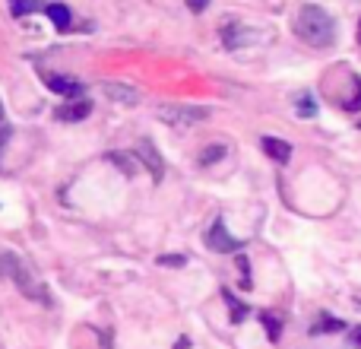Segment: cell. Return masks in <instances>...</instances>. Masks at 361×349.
<instances>
[{
	"label": "cell",
	"instance_id": "d6986e66",
	"mask_svg": "<svg viewBox=\"0 0 361 349\" xmlns=\"http://www.w3.org/2000/svg\"><path fill=\"white\" fill-rule=\"evenodd\" d=\"M222 295H225V302H228V305H231V321H235V324H238V321H241L244 314H247V305H241V302H235V295H228V292H222Z\"/></svg>",
	"mask_w": 361,
	"mask_h": 349
},
{
	"label": "cell",
	"instance_id": "30bf717a",
	"mask_svg": "<svg viewBox=\"0 0 361 349\" xmlns=\"http://www.w3.org/2000/svg\"><path fill=\"white\" fill-rule=\"evenodd\" d=\"M222 38L228 48H238V45H250L257 38V32H247L244 25H225L222 29Z\"/></svg>",
	"mask_w": 361,
	"mask_h": 349
},
{
	"label": "cell",
	"instance_id": "7c38bea8",
	"mask_svg": "<svg viewBox=\"0 0 361 349\" xmlns=\"http://www.w3.org/2000/svg\"><path fill=\"white\" fill-rule=\"evenodd\" d=\"M343 321L339 318H333V314H320L317 321L311 324V333H336V331H343Z\"/></svg>",
	"mask_w": 361,
	"mask_h": 349
},
{
	"label": "cell",
	"instance_id": "cb8c5ba5",
	"mask_svg": "<svg viewBox=\"0 0 361 349\" xmlns=\"http://www.w3.org/2000/svg\"><path fill=\"white\" fill-rule=\"evenodd\" d=\"M187 346H190V340H187V337H180V340H178V346H175V349H187Z\"/></svg>",
	"mask_w": 361,
	"mask_h": 349
},
{
	"label": "cell",
	"instance_id": "5bb4252c",
	"mask_svg": "<svg viewBox=\"0 0 361 349\" xmlns=\"http://www.w3.org/2000/svg\"><path fill=\"white\" fill-rule=\"evenodd\" d=\"M263 327H267V333H269V340H273V343H279V337H282V321L276 318V314H263Z\"/></svg>",
	"mask_w": 361,
	"mask_h": 349
},
{
	"label": "cell",
	"instance_id": "8fae6325",
	"mask_svg": "<svg viewBox=\"0 0 361 349\" xmlns=\"http://www.w3.org/2000/svg\"><path fill=\"white\" fill-rule=\"evenodd\" d=\"M44 13H48V19L54 23L57 32H67L70 23H73V13H70L63 4H48V6H44Z\"/></svg>",
	"mask_w": 361,
	"mask_h": 349
},
{
	"label": "cell",
	"instance_id": "8992f818",
	"mask_svg": "<svg viewBox=\"0 0 361 349\" xmlns=\"http://www.w3.org/2000/svg\"><path fill=\"white\" fill-rule=\"evenodd\" d=\"M44 83H48L51 93L63 95V99H82V83L73 80V76H57V73H44Z\"/></svg>",
	"mask_w": 361,
	"mask_h": 349
},
{
	"label": "cell",
	"instance_id": "4fadbf2b",
	"mask_svg": "<svg viewBox=\"0 0 361 349\" xmlns=\"http://www.w3.org/2000/svg\"><path fill=\"white\" fill-rule=\"evenodd\" d=\"M108 162H114L124 174H133L140 169V162L133 156H127V153H108Z\"/></svg>",
	"mask_w": 361,
	"mask_h": 349
},
{
	"label": "cell",
	"instance_id": "277c9868",
	"mask_svg": "<svg viewBox=\"0 0 361 349\" xmlns=\"http://www.w3.org/2000/svg\"><path fill=\"white\" fill-rule=\"evenodd\" d=\"M206 242H209V248L219 251V254H235V251H241V242L228 235V229H225L222 219H216V223H212V229H209V235H206Z\"/></svg>",
	"mask_w": 361,
	"mask_h": 349
},
{
	"label": "cell",
	"instance_id": "7a4b0ae2",
	"mask_svg": "<svg viewBox=\"0 0 361 349\" xmlns=\"http://www.w3.org/2000/svg\"><path fill=\"white\" fill-rule=\"evenodd\" d=\"M0 276L13 280L19 289H23V292H29L32 299L44 302V305L51 302V299H48V292H44L42 286H35V283H32V276H29V270H25V264L19 261L16 254H10V251H4V254H0Z\"/></svg>",
	"mask_w": 361,
	"mask_h": 349
},
{
	"label": "cell",
	"instance_id": "d4e9b609",
	"mask_svg": "<svg viewBox=\"0 0 361 349\" xmlns=\"http://www.w3.org/2000/svg\"><path fill=\"white\" fill-rule=\"evenodd\" d=\"M0 121H4V105H0Z\"/></svg>",
	"mask_w": 361,
	"mask_h": 349
},
{
	"label": "cell",
	"instance_id": "9a60e30c",
	"mask_svg": "<svg viewBox=\"0 0 361 349\" xmlns=\"http://www.w3.org/2000/svg\"><path fill=\"white\" fill-rule=\"evenodd\" d=\"M317 114V102L311 99V95H298V118H314Z\"/></svg>",
	"mask_w": 361,
	"mask_h": 349
},
{
	"label": "cell",
	"instance_id": "ba28073f",
	"mask_svg": "<svg viewBox=\"0 0 361 349\" xmlns=\"http://www.w3.org/2000/svg\"><path fill=\"white\" fill-rule=\"evenodd\" d=\"M105 95L111 102H121V105H137L140 102V93L133 86H124V83H102Z\"/></svg>",
	"mask_w": 361,
	"mask_h": 349
},
{
	"label": "cell",
	"instance_id": "44dd1931",
	"mask_svg": "<svg viewBox=\"0 0 361 349\" xmlns=\"http://www.w3.org/2000/svg\"><path fill=\"white\" fill-rule=\"evenodd\" d=\"M187 6H190L193 13H203L206 6H209V0H187Z\"/></svg>",
	"mask_w": 361,
	"mask_h": 349
},
{
	"label": "cell",
	"instance_id": "7402d4cb",
	"mask_svg": "<svg viewBox=\"0 0 361 349\" xmlns=\"http://www.w3.org/2000/svg\"><path fill=\"white\" fill-rule=\"evenodd\" d=\"M352 346L361 349V327H352Z\"/></svg>",
	"mask_w": 361,
	"mask_h": 349
},
{
	"label": "cell",
	"instance_id": "ffe728a7",
	"mask_svg": "<svg viewBox=\"0 0 361 349\" xmlns=\"http://www.w3.org/2000/svg\"><path fill=\"white\" fill-rule=\"evenodd\" d=\"M159 264H162V267H184L187 257H180V254H162V257H159Z\"/></svg>",
	"mask_w": 361,
	"mask_h": 349
},
{
	"label": "cell",
	"instance_id": "484cf974",
	"mask_svg": "<svg viewBox=\"0 0 361 349\" xmlns=\"http://www.w3.org/2000/svg\"><path fill=\"white\" fill-rule=\"evenodd\" d=\"M358 42H361V25H358Z\"/></svg>",
	"mask_w": 361,
	"mask_h": 349
},
{
	"label": "cell",
	"instance_id": "9c48e42d",
	"mask_svg": "<svg viewBox=\"0 0 361 349\" xmlns=\"http://www.w3.org/2000/svg\"><path fill=\"white\" fill-rule=\"evenodd\" d=\"M260 146H263V153H267L269 159H276V162H288V159H292V146H288L286 140H279V137H263Z\"/></svg>",
	"mask_w": 361,
	"mask_h": 349
},
{
	"label": "cell",
	"instance_id": "603a6c76",
	"mask_svg": "<svg viewBox=\"0 0 361 349\" xmlns=\"http://www.w3.org/2000/svg\"><path fill=\"white\" fill-rule=\"evenodd\" d=\"M6 140H10V127H0V150H4Z\"/></svg>",
	"mask_w": 361,
	"mask_h": 349
},
{
	"label": "cell",
	"instance_id": "5b68a950",
	"mask_svg": "<svg viewBox=\"0 0 361 349\" xmlns=\"http://www.w3.org/2000/svg\"><path fill=\"white\" fill-rule=\"evenodd\" d=\"M137 159L146 165V169H149L152 181H162L165 162H162V156H159V150H156V143H152V140H140V143H137Z\"/></svg>",
	"mask_w": 361,
	"mask_h": 349
},
{
	"label": "cell",
	"instance_id": "6da1fadb",
	"mask_svg": "<svg viewBox=\"0 0 361 349\" xmlns=\"http://www.w3.org/2000/svg\"><path fill=\"white\" fill-rule=\"evenodd\" d=\"M295 32H298V38H305L307 45H314V48H330L333 38H336V23H333V16L324 6L307 4L298 10Z\"/></svg>",
	"mask_w": 361,
	"mask_h": 349
},
{
	"label": "cell",
	"instance_id": "3957f363",
	"mask_svg": "<svg viewBox=\"0 0 361 349\" xmlns=\"http://www.w3.org/2000/svg\"><path fill=\"white\" fill-rule=\"evenodd\" d=\"M159 118L169 121V124H200V121L209 118V112L200 105H162Z\"/></svg>",
	"mask_w": 361,
	"mask_h": 349
},
{
	"label": "cell",
	"instance_id": "52a82bcc",
	"mask_svg": "<svg viewBox=\"0 0 361 349\" xmlns=\"http://www.w3.org/2000/svg\"><path fill=\"white\" fill-rule=\"evenodd\" d=\"M54 114H57V121L73 124V121H82V118H89V114H92V102H89V99H73V102H67V105L57 108Z\"/></svg>",
	"mask_w": 361,
	"mask_h": 349
},
{
	"label": "cell",
	"instance_id": "ac0fdd59",
	"mask_svg": "<svg viewBox=\"0 0 361 349\" xmlns=\"http://www.w3.org/2000/svg\"><path fill=\"white\" fill-rule=\"evenodd\" d=\"M35 0H10V10H13V16H29L32 10H35Z\"/></svg>",
	"mask_w": 361,
	"mask_h": 349
},
{
	"label": "cell",
	"instance_id": "2e32d148",
	"mask_svg": "<svg viewBox=\"0 0 361 349\" xmlns=\"http://www.w3.org/2000/svg\"><path fill=\"white\" fill-rule=\"evenodd\" d=\"M352 86H355V95L343 102L345 112H361V76H352Z\"/></svg>",
	"mask_w": 361,
	"mask_h": 349
},
{
	"label": "cell",
	"instance_id": "e0dca14e",
	"mask_svg": "<svg viewBox=\"0 0 361 349\" xmlns=\"http://www.w3.org/2000/svg\"><path fill=\"white\" fill-rule=\"evenodd\" d=\"M222 156H225V146H206V150L200 153V165H212V162H219Z\"/></svg>",
	"mask_w": 361,
	"mask_h": 349
},
{
	"label": "cell",
	"instance_id": "4316f807",
	"mask_svg": "<svg viewBox=\"0 0 361 349\" xmlns=\"http://www.w3.org/2000/svg\"><path fill=\"white\" fill-rule=\"evenodd\" d=\"M358 127H361V121H358Z\"/></svg>",
	"mask_w": 361,
	"mask_h": 349
}]
</instances>
